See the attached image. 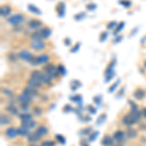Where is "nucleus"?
Returning a JSON list of instances; mask_svg holds the SVG:
<instances>
[{
	"instance_id": "nucleus-2",
	"label": "nucleus",
	"mask_w": 146,
	"mask_h": 146,
	"mask_svg": "<svg viewBox=\"0 0 146 146\" xmlns=\"http://www.w3.org/2000/svg\"><path fill=\"white\" fill-rule=\"evenodd\" d=\"M7 21H8V23H10V25H19L22 23H23V21H25V17H23L22 14H15V15H12L10 18L7 19Z\"/></svg>"
},
{
	"instance_id": "nucleus-53",
	"label": "nucleus",
	"mask_w": 146,
	"mask_h": 146,
	"mask_svg": "<svg viewBox=\"0 0 146 146\" xmlns=\"http://www.w3.org/2000/svg\"><path fill=\"white\" fill-rule=\"evenodd\" d=\"M81 146H89V145L86 141H83V142H81Z\"/></svg>"
},
{
	"instance_id": "nucleus-31",
	"label": "nucleus",
	"mask_w": 146,
	"mask_h": 146,
	"mask_svg": "<svg viewBox=\"0 0 146 146\" xmlns=\"http://www.w3.org/2000/svg\"><path fill=\"white\" fill-rule=\"evenodd\" d=\"M58 72H60V75H65V73H66V70H65V68H64V66H63L62 64L58 65Z\"/></svg>"
},
{
	"instance_id": "nucleus-22",
	"label": "nucleus",
	"mask_w": 146,
	"mask_h": 146,
	"mask_svg": "<svg viewBox=\"0 0 146 146\" xmlns=\"http://www.w3.org/2000/svg\"><path fill=\"white\" fill-rule=\"evenodd\" d=\"M36 133H38L40 135L43 136L48 133V128L46 126H39L36 129Z\"/></svg>"
},
{
	"instance_id": "nucleus-25",
	"label": "nucleus",
	"mask_w": 146,
	"mask_h": 146,
	"mask_svg": "<svg viewBox=\"0 0 146 146\" xmlns=\"http://www.w3.org/2000/svg\"><path fill=\"white\" fill-rule=\"evenodd\" d=\"M27 9L29 10L31 13H33V14H36V15H41L42 14V12L39 10L37 7H35L34 5H32V4H29V5H27Z\"/></svg>"
},
{
	"instance_id": "nucleus-34",
	"label": "nucleus",
	"mask_w": 146,
	"mask_h": 146,
	"mask_svg": "<svg viewBox=\"0 0 146 146\" xmlns=\"http://www.w3.org/2000/svg\"><path fill=\"white\" fill-rule=\"evenodd\" d=\"M72 85H74V86H72V90H73V91H75V90L77 89V87H80V86H81V83H80L78 80H73Z\"/></svg>"
},
{
	"instance_id": "nucleus-23",
	"label": "nucleus",
	"mask_w": 146,
	"mask_h": 146,
	"mask_svg": "<svg viewBox=\"0 0 146 146\" xmlns=\"http://www.w3.org/2000/svg\"><path fill=\"white\" fill-rule=\"evenodd\" d=\"M133 96H135V98H136V100H142V98L145 96V93H144V91H143V90L138 89V90H136Z\"/></svg>"
},
{
	"instance_id": "nucleus-40",
	"label": "nucleus",
	"mask_w": 146,
	"mask_h": 146,
	"mask_svg": "<svg viewBox=\"0 0 146 146\" xmlns=\"http://www.w3.org/2000/svg\"><path fill=\"white\" fill-rule=\"evenodd\" d=\"M56 139H58V141H60L62 144H64V142H65V139H64V137H63L62 135H56Z\"/></svg>"
},
{
	"instance_id": "nucleus-49",
	"label": "nucleus",
	"mask_w": 146,
	"mask_h": 146,
	"mask_svg": "<svg viewBox=\"0 0 146 146\" xmlns=\"http://www.w3.org/2000/svg\"><path fill=\"white\" fill-rule=\"evenodd\" d=\"M94 101H95V102H96V103H100V101H101V98L100 96H98V98H94Z\"/></svg>"
},
{
	"instance_id": "nucleus-39",
	"label": "nucleus",
	"mask_w": 146,
	"mask_h": 146,
	"mask_svg": "<svg viewBox=\"0 0 146 146\" xmlns=\"http://www.w3.org/2000/svg\"><path fill=\"white\" fill-rule=\"evenodd\" d=\"M21 110H22V112H27L28 103H22V105H21Z\"/></svg>"
},
{
	"instance_id": "nucleus-11",
	"label": "nucleus",
	"mask_w": 146,
	"mask_h": 146,
	"mask_svg": "<svg viewBox=\"0 0 146 146\" xmlns=\"http://www.w3.org/2000/svg\"><path fill=\"white\" fill-rule=\"evenodd\" d=\"M56 13H58V17H63L65 14V4L64 2H60V3L56 5Z\"/></svg>"
},
{
	"instance_id": "nucleus-9",
	"label": "nucleus",
	"mask_w": 146,
	"mask_h": 146,
	"mask_svg": "<svg viewBox=\"0 0 146 146\" xmlns=\"http://www.w3.org/2000/svg\"><path fill=\"white\" fill-rule=\"evenodd\" d=\"M5 135L8 138H15L17 137L18 133V129H15L14 127H11V128H8L5 131Z\"/></svg>"
},
{
	"instance_id": "nucleus-28",
	"label": "nucleus",
	"mask_w": 146,
	"mask_h": 146,
	"mask_svg": "<svg viewBox=\"0 0 146 146\" xmlns=\"http://www.w3.org/2000/svg\"><path fill=\"white\" fill-rule=\"evenodd\" d=\"M11 123V119L9 118L7 115L2 114L1 115V125L2 126H5V125H8Z\"/></svg>"
},
{
	"instance_id": "nucleus-36",
	"label": "nucleus",
	"mask_w": 146,
	"mask_h": 146,
	"mask_svg": "<svg viewBox=\"0 0 146 146\" xmlns=\"http://www.w3.org/2000/svg\"><path fill=\"white\" fill-rule=\"evenodd\" d=\"M85 16H86V13H79V14H77V15L74 16V19L76 21H79V20H82Z\"/></svg>"
},
{
	"instance_id": "nucleus-57",
	"label": "nucleus",
	"mask_w": 146,
	"mask_h": 146,
	"mask_svg": "<svg viewBox=\"0 0 146 146\" xmlns=\"http://www.w3.org/2000/svg\"><path fill=\"white\" fill-rule=\"evenodd\" d=\"M144 67L146 68V60H145V62H144Z\"/></svg>"
},
{
	"instance_id": "nucleus-12",
	"label": "nucleus",
	"mask_w": 146,
	"mask_h": 146,
	"mask_svg": "<svg viewBox=\"0 0 146 146\" xmlns=\"http://www.w3.org/2000/svg\"><path fill=\"white\" fill-rule=\"evenodd\" d=\"M42 22H40L38 20H30L28 22V27L31 28V29H38L42 27Z\"/></svg>"
},
{
	"instance_id": "nucleus-17",
	"label": "nucleus",
	"mask_w": 146,
	"mask_h": 146,
	"mask_svg": "<svg viewBox=\"0 0 146 146\" xmlns=\"http://www.w3.org/2000/svg\"><path fill=\"white\" fill-rule=\"evenodd\" d=\"M101 144L103 146H113L114 145V140L110 135H105L101 140Z\"/></svg>"
},
{
	"instance_id": "nucleus-3",
	"label": "nucleus",
	"mask_w": 146,
	"mask_h": 146,
	"mask_svg": "<svg viewBox=\"0 0 146 146\" xmlns=\"http://www.w3.org/2000/svg\"><path fill=\"white\" fill-rule=\"evenodd\" d=\"M115 63H116V60L114 58V60H112L111 63L109 64V66L106 68L104 72V76H105V80L106 82H109L113 77H114V66H115Z\"/></svg>"
},
{
	"instance_id": "nucleus-33",
	"label": "nucleus",
	"mask_w": 146,
	"mask_h": 146,
	"mask_svg": "<svg viewBox=\"0 0 146 146\" xmlns=\"http://www.w3.org/2000/svg\"><path fill=\"white\" fill-rule=\"evenodd\" d=\"M105 118H106V115H105V114H101L100 116L98 117V121H96V124H98V125L102 124L103 122H104Z\"/></svg>"
},
{
	"instance_id": "nucleus-19",
	"label": "nucleus",
	"mask_w": 146,
	"mask_h": 146,
	"mask_svg": "<svg viewBox=\"0 0 146 146\" xmlns=\"http://www.w3.org/2000/svg\"><path fill=\"white\" fill-rule=\"evenodd\" d=\"M22 126L27 127V128H28V129H33L34 127L36 126V123H35V122L32 119L23 120V121H22Z\"/></svg>"
},
{
	"instance_id": "nucleus-4",
	"label": "nucleus",
	"mask_w": 146,
	"mask_h": 146,
	"mask_svg": "<svg viewBox=\"0 0 146 146\" xmlns=\"http://www.w3.org/2000/svg\"><path fill=\"white\" fill-rule=\"evenodd\" d=\"M50 60V56L47 54H42L38 56H35V58L32 60L30 63H32L33 65H39V64H44V63L48 62Z\"/></svg>"
},
{
	"instance_id": "nucleus-46",
	"label": "nucleus",
	"mask_w": 146,
	"mask_h": 146,
	"mask_svg": "<svg viewBox=\"0 0 146 146\" xmlns=\"http://www.w3.org/2000/svg\"><path fill=\"white\" fill-rule=\"evenodd\" d=\"M64 45L65 46H70L71 45V40L69 38H65L64 39Z\"/></svg>"
},
{
	"instance_id": "nucleus-56",
	"label": "nucleus",
	"mask_w": 146,
	"mask_h": 146,
	"mask_svg": "<svg viewBox=\"0 0 146 146\" xmlns=\"http://www.w3.org/2000/svg\"><path fill=\"white\" fill-rule=\"evenodd\" d=\"M29 146H37L36 144H35V143H32V144H30Z\"/></svg>"
},
{
	"instance_id": "nucleus-44",
	"label": "nucleus",
	"mask_w": 146,
	"mask_h": 146,
	"mask_svg": "<svg viewBox=\"0 0 146 146\" xmlns=\"http://www.w3.org/2000/svg\"><path fill=\"white\" fill-rule=\"evenodd\" d=\"M119 81H120V80H117V82H116V83H115L114 85H112V86L110 87V90H109V92H110V93H111L112 91H114V90H115V88H116V87L118 86V84H119Z\"/></svg>"
},
{
	"instance_id": "nucleus-29",
	"label": "nucleus",
	"mask_w": 146,
	"mask_h": 146,
	"mask_svg": "<svg viewBox=\"0 0 146 146\" xmlns=\"http://www.w3.org/2000/svg\"><path fill=\"white\" fill-rule=\"evenodd\" d=\"M19 116H20V118H21V120H22V121H23V120L32 119L31 114H29V113H27V112H23L22 114H20Z\"/></svg>"
},
{
	"instance_id": "nucleus-6",
	"label": "nucleus",
	"mask_w": 146,
	"mask_h": 146,
	"mask_svg": "<svg viewBox=\"0 0 146 146\" xmlns=\"http://www.w3.org/2000/svg\"><path fill=\"white\" fill-rule=\"evenodd\" d=\"M19 58H21V60H25V62H31L32 60L35 58V56L32 55L30 52H28V51H25V50H23L21 52L20 54H19Z\"/></svg>"
},
{
	"instance_id": "nucleus-24",
	"label": "nucleus",
	"mask_w": 146,
	"mask_h": 146,
	"mask_svg": "<svg viewBox=\"0 0 146 146\" xmlns=\"http://www.w3.org/2000/svg\"><path fill=\"white\" fill-rule=\"evenodd\" d=\"M127 135H128L129 138H133V137H135V136L137 135V131H136L135 129L129 127L128 131H127Z\"/></svg>"
},
{
	"instance_id": "nucleus-45",
	"label": "nucleus",
	"mask_w": 146,
	"mask_h": 146,
	"mask_svg": "<svg viewBox=\"0 0 146 146\" xmlns=\"http://www.w3.org/2000/svg\"><path fill=\"white\" fill-rule=\"evenodd\" d=\"M92 131V129L90 128H88V129H84V131H82V135H89Z\"/></svg>"
},
{
	"instance_id": "nucleus-1",
	"label": "nucleus",
	"mask_w": 146,
	"mask_h": 146,
	"mask_svg": "<svg viewBox=\"0 0 146 146\" xmlns=\"http://www.w3.org/2000/svg\"><path fill=\"white\" fill-rule=\"evenodd\" d=\"M30 47L35 51H41L43 49H45L46 44L42 40V38H33L32 41L30 42Z\"/></svg>"
},
{
	"instance_id": "nucleus-35",
	"label": "nucleus",
	"mask_w": 146,
	"mask_h": 146,
	"mask_svg": "<svg viewBox=\"0 0 146 146\" xmlns=\"http://www.w3.org/2000/svg\"><path fill=\"white\" fill-rule=\"evenodd\" d=\"M41 146H55V142L52 140H45L41 144Z\"/></svg>"
},
{
	"instance_id": "nucleus-41",
	"label": "nucleus",
	"mask_w": 146,
	"mask_h": 146,
	"mask_svg": "<svg viewBox=\"0 0 146 146\" xmlns=\"http://www.w3.org/2000/svg\"><path fill=\"white\" fill-rule=\"evenodd\" d=\"M80 45H81V44H80L79 42H78V43H77L76 45H75V46L71 49V51H70V52H71V53H75V52H77V51H78V49L80 48Z\"/></svg>"
},
{
	"instance_id": "nucleus-54",
	"label": "nucleus",
	"mask_w": 146,
	"mask_h": 146,
	"mask_svg": "<svg viewBox=\"0 0 146 146\" xmlns=\"http://www.w3.org/2000/svg\"><path fill=\"white\" fill-rule=\"evenodd\" d=\"M140 128H141V129H146V125H142Z\"/></svg>"
},
{
	"instance_id": "nucleus-55",
	"label": "nucleus",
	"mask_w": 146,
	"mask_h": 146,
	"mask_svg": "<svg viewBox=\"0 0 146 146\" xmlns=\"http://www.w3.org/2000/svg\"><path fill=\"white\" fill-rule=\"evenodd\" d=\"M115 146H123V144H121V142H119L117 145H115Z\"/></svg>"
},
{
	"instance_id": "nucleus-13",
	"label": "nucleus",
	"mask_w": 146,
	"mask_h": 146,
	"mask_svg": "<svg viewBox=\"0 0 146 146\" xmlns=\"http://www.w3.org/2000/svg\"><path fill=\"white\" fill-rule=\"evenodd\" d=\"M11 12H12V8L8 5L2 6L1 9H0V14H1L2 18H7L11 14Z\"/></svg>"
},
{
	"instance_id": "nucleus-30",
	"label": "nucleus",
	"mask_w": 146,
	"mask_h": 146,
	"mask_svg": "<svg viewBox=\"0 0 146 146\" xmlns=\"http://www.w3.org/2000/svg\"><path fill=\"white\" fill-rule=\"evenodd\" d=\"M119 2H120V4H121V5L127 7V8H129V7L131 6V2L129 1V0H120Z\"/></svg>"
},
{
	"instance_id": "nucleus-47",
	"label": "nucleus",
	"mask_w": 146,
	"mask_h": 146,
	"mask_svg": "<svg viewBox=\"0 0 146 146\" xmlns=\"http://www.w3.org/2000/svg\"><path fill=\"white\" fill-rule=\"evenodd\" d=\"M71 100H74V101H77V102H80V101H81V96H75V98H71Z\"/></svg>"
},
{
	"instance_id": "nucleus-48",
	"label": "nucleus",
	"mask_w": 146,
	"mask_h": 146,
	"mask_svg": "<svg viewBox=\"0 0 146 146\" xmlns=\"http://www.w3.org/2000/svg\"><path fill=\"white\" fill-rule=\"evenodd\" d=\"M98 135V133H94L93 135H92L90 136V137H89V140H90V141L94 140V139H95V138H96V136Z\"/></svg>"
},
{
	"instance_id": "nucleus-51",
	"label": "nucleus",
	"mask_w": 146,
	"mask_h": 146,
	"mask_svg": "<svg viewBox=\"0 0 146 146\" xmlns=\"http://www.w3.org/2000/svg\"><path fill=\"white\" fill-rule=\"evenodd\" d=\"M89 110H91V113H93V114H95L96 113V108H94V107H92V106H89Z\"/></svg>"
},
{
	"instance_id": "nucleus-32",
	"label": "nucleus",
	"mask_w": 146,
	"mask_h": 146,
	"mask_svg": "<svg viewBox=\"0 0 146 146\" xmlns=\"http://www.w3.org/2000/svg\"><path fill=\"white\" fill-rule=\"evenodd\" d=\"M3 93L4 95H6L8 98H13V92L11 90H9V89H3Z\"/></svg>"
},
{
	"instance_id": "nucleus-27",
	"label": "nucleus",
	"mask_w": 146,
	"mask_h": 146,
	"mask_svg": "<svg viewBox=\"0 0 146 146\" xmlns=\"http://www.w3.org/2000/svg\"><path fill=\"white\" fill-rule=\"evenodd\" d=\"M124 27H125V23L124 22H122V23H120L116 27V28H115V30H114V32H113V35L114 36H117L118 35V33L120 31H121L122 29L124 28Z\"/></svg>"
},
{
	"instance_id": "nucleus-21",
	"label": "nucleus",
	"mask_w": 146,
	"mask_h": 146,
	"mask_svg": "<svg viewBox=\"0 0 146 146\" xmlns=\"http://www.w3.org/2000/svg\"><path fill=\"white\" fill-rule=\"evenodd\" d=\"M23 93H25V94H27V95H29V96H37V91L35 90L34 88L30 87V86L25 87V88L23 89Z\"/></svg>"
},
{
	"instance_id": "nucleus-18",
	"label": "nucleus",
	"mask_w": 146,
	"mask_h": 146,
	"mask_svg": "<svg viewBox=\"0 0 146 146\" xmlns=\"http://www.w3.org/2000/svg\"><path fill=\"white\" fill-rule=\"evenodd\" d=\"M29 129H28L27 128V127H20V128L18 129V133H19V135H21V136H28L30 135V133H29Z\"/></svg>"
},
{
	"instance_id": "nucleus-10",
	"label": "nucleus",
	"mask_w": 146,
	"mask_h": 146,
	"mask_svg": "<svg viewBox=\"0 0 146 146\" xmlns=\"http://www.w3.org/2000/svg\"><path fill=\"white\" fill-rule=\"evenodd\" d=\"M18 100L20 102H22V103H29L32 101V96L27 95V94H25V93H23L22 95L19 96Z\"/></svg>"
},
{
	"instance_id": "nucleus-8",
	"label": "nucleus",
	"mask_w": 146,
	"mask_h": 146,
	"mask_svg": "<svg viewBox=\"0 0 146 146\" xmlns=\"http://www.w3.org/2000/svg\"><path fill=\"white\" fill-rule=\"evenodd\" d=\"M137 122H138L137 120H135L133 116H131V114L126 115V116H124V118H123V123L125 125H127L128 127H131V125L137 123Z\"/></svg>"
},
{
	"instance_id": "nucleus-7",
	"label": "nucleus",
	"mask_w": 146,
	"mask_h": 146,
	"mask_svg": "<svg viewBox=\"0 0 146 146\" xmlns=\"http://www.w3.org/2000/svg\"><path fill=\"white\" fill-rule=\"evenodd\" d=\"M52 78H53V76L49 74V73H47L45 71L41 72V75H40V81H41L43 84H46V85L51 84Z\"/></svg>"
},
{
	"instance_id": "nucleus-5",
	"label": "nucleus",
	"mask_w": 146,
	"mask_h": 146,
	"mask_svg": "<svg viewBox=\"0 0 146 146\" xmlns=\"http://www.w3.org/2000/svg\"><path fill=\"white\" fill-rule=\"evenodd\" d=\"M44 71L49 73L50 75H52L53 77H58L60 74V72H58V67H56L54 64H47L44 66Z\"/></svg>"
},
{
	"instance_id": "nucleus-26",
	"label": "nucleus",
	"mask_w": 146,
	"mask_h": 146,
	"mask_svg": "<svg viewBox=\"0 0 146 146\" xmlns=\"http://www.w3.org/2000/svg\"><path fill=\"white\" fill-rule=\"evenodd\" d=\"M6 111L9 112L12 115H19V110L17 107H15L14 105H9L8 107L6 108Z\"/></svg>"
},
{
	"instance_id": "nucleus-38",
	"label": "nucleus",
	"mask_w": 146,
	"mask_h": 146,
	"mask_svg": "<svg viewBox=\"0 0 146 146\" xmlns=\"http://www.w3.org/2000/svg\"><path fill=\"white\" fill-rule=\"evenodd\" d=\"M107 36H108V33H107V32H105V31L101 32L100 37V42H103L105 39L107 38Z\"/></svg>"
},
{
	"instance_id": "nucleus-42",
	"label": "nucleus",
	"mask_w": 146,
	"mask_h": 146,
	"mask_svg": "<svg viewBox=\"0 0 146 146\" xmlns=\"http://www.w3.org/2000/svg\"><path fill=\"white\" fill-rule=\"evenodd\" d=\"M42 112H43V111H42L41 108H39V107L34 108V113H35L36 115H38V116H40V115L42 114Z\"/></svg>"
},
{
	"instance_id": "nucleus-20",
	"label": "nucleus",
	"mask_w": 146,
	"mask_h": 146,
	"mask_svg": "<svg viewBox=\"0 0 146 146\" xmlns=\"http://www.w3.org/2000/svg\"><path fill=\"white\" fill-rule=\"evenodd\" d=\"M125 136H126V133H125L123 131H115L113 137H114V139H116L117 141L121 142V141L125 138Z\"/></svg>"
},
{
	"instance_id": "nucleus-14",
	"label": "nucleus",
	"mask_w": 146,
	"mask_h": 146,
	"mask_svg": "<svg viewBox=\"0 0 146 146\" xmlns=\"http://www.w3.org/2000/svg\"><path fill=\"white\" fill-rule=\"evenodd\" d=\"M41 84H42V82L40 81L39 79H37V78L30 77L29 80H28V85H29L30 87H32V88H34V89L39 88V87L41 86Z\"/></svg>"
},
{
	"instance_id": "nucleus-15",
	"label": "nucleus",
	"mask_w": 146,
	"mask_h": 146,
	"mask_svg": "<svg viewBox=\"0 0 146 146\" xmlns=\"http://www.w3.org/2000/svg\"><path fill=\"white\" fill-rule=\"evenodd\" d=\"M39 32H40V36H41L42 39L49 38L52 34V30L49 27H43Z\"/></svg>"
},
{
	"instance_id": "nucleus-52",
	"label": "nucleus",
	"mask_w": 146,
	"mask_h": 146,
	"mask_svg": "<svg viewBox=\"0 0 146 146\" xmlns=\"http://www.w3.org/2000/svg\"><path fill=\"white\" fill-rule=\"evenodd\" d=\"M142 115L146 118V108H143V110H142Z\"/></svg>"
},
{
	"instance_id": "nucleus-50",
	"label": "nucleus",
	"mask_w": 146,
	"mask_h": 146,
	"mask_svg": "<svg viewBox=\"0 0 146 146\" xmlns=\"http://www.w3.org/2000/svg\"><path fill=\"white\" fill-rule=\"evenodd\" d=\"M122 38H123V37H122V36H118L116 39L114 40V43H119V41H121Z\"/></svg>"
},
{
	"instance_id": "nucleus-16",
	"label": "nucleus",
	"mask_w": 146,
	"mask_h": 146,
	"mask_svg": "<svg viewBox=\"0 0 146 146\" xmlns=\"http://www.w3.org/2000/svg\"><path fill=\"white\" fill-rule=\"evenodd\" d=\"M42 136L39 135L38 133H30L29 135L27 136V140L29 141V142H31V143H35V142H37L38 140H40V138H41Z\"/></svg>"
},
{
	"instance_id": "nucleus-37",
	"label": "nucleus",
	"mask_w": 146,
	"mask_h": 146,
	"mask_svg": "<svg viewBox=\"0 0 146 146\" xmlns=\"http://www.w3.org/2000/svg\"><path fill=\"white\" fill-rule=\"evenodd\" d=\"M116 27H117V23L116 22H110L107 25L108 29H114V28H116Z\"/></svg>"
},
{
	"instance_id": "nucleus-43",
	"label": "nucleus",
	"mask_w": 146,
	"mask_h": 146,
	"mask_svg": "<svg viewBox=\"0 0 146 146\" xmlns=\"http://www.w3.org/2000/svg\"><path fill=\"white\" fill-rule=\"evenodd\" d=\"M96 8V5H95V4H89V5H87V9L90 11H94Z\"/></svg>"
}]
</instances>
